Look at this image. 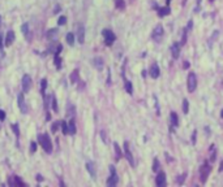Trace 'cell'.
Instances as JSON below:
<instances>
[{
    "label": "cell",
    "mask_w": 223,
    "mask_h": 187,
    "mask_svg": "<svg viewBox=\"0 0 223 187\" xmlns=\"http://www.w3.org/2000/svg\"><path fill=\"white\" fill-rule=\"evenodd\" d=\"M60 127H61V131H63L64 135H68L69 134V127H68V124L65 121H61L60 122Z\"/></svg>",
    "instance_id": "cell-24"
},
{
    "label": "cell",
    "mask_w": 223,
    "mask_h": 187,
    "mask_svg": "<svg viewBox=\"0 0 223 187\" xmlns=\"http://www.w3.org/2000/svg\"><path fill=\"white\" fill-rule=\"evenodd\" d=\"M59 9H60V8H59V5H56V8H55V10H54V12L58 13V12H59Z\"/></svg>",
    "instance_id": "cell-49"
},
{
    "label": "cell",
    "mask_w": 223,
    "mask_h": 187,
    "mask_svg": "<svg viewBox=\"0 0 223 187\" xmlns=\"http://www.w3.org/2000/svg\"><path fill=\"white\" fill-rule=\"evenodd\" d=\"M210 171H211V166H210L209 164H204L201 170H200V179H201L202 183H205V182L207 181V177H209Z\"/></svg>",
    "instance_id": "cell-4"
},
{
    "label": "cell",
    "mask_w": 223,
    "mask_h": 187,
    "mask_svg": "<svg viewBox=\"0 0 223 187\" xmlns=\"http://www.w3.org/2000/svg\"><path fill=\"white\" fill-rule=\"evenodd\" d=\"M55 65H56V68L58 69H60V66H61V59L59 56H55Z\"/></svg>",
    "instance_id": "cell-36"
},
{
    "label": "cell",
    "mask_w": 223,
    "mask_h": 187,
    "mask_svg": "<svg viewBox=\"0 0 223 187\" xmlns=\"http://www.w3.org/2000/svg\"><path fill=\"white\" fill-rule=\"evenodd\" d=\"M155 184H157L158 187L166 186V173L164 171H158L157 177H155Z\"/></svg>",
    "instance_id": "cell-9"
},
{
    "label": "cell",
    "mask_w": 223,
    "mask_h": 187,
    "mask_svg": "<svg viewBox=\"0 0 223 187\" xmlns=\"http://www.w3.org/2000/svg\"><path fill=\"white\" fill-rule=\"evenodd\" d=\"M56 36H58V29H51V30H48V33H47L48 39H55Z\"/></svg>",
    "instance_id": "cell-26"
},
{
    "label": "cell",
    "mask_w": 223,
    "mask_h": 187,
    "mask_svg": "<svg viewBox=\"0 0 223 187\" xmlns=\"http://www.w3.org/2000/svg\"><path fill=\"white\" fill-rule=\"evenodd\" d=\"M124 155H125L127 160L129 161L132 166H134V160H133V156H132V152L129 149V143L128 142H124Z\"/></svg>",
    "instance_id": "cell-10"
},
{
    "label": "cell",
    "mask_w": 223,
    "mask_h": 187,
    "mask_svg": "<svg viewBox=\"0 0 223 187\" xmlns=\"http://www.w3.org/2000/svg\"><path fill=\"white\" fill-rule=\"evenodd\" d=\"M46 87H47V79H46V78H43V79L41 81V91H42V96H43V98H46V96H45Z\"/></svg>",
    "instance_id": "cell-27"
},
{
    "label": "cell",
    "mask_w": 223,
    "mask_h": 187,
    "mask_svg": "<svg viewBox=\"0 0 223 187\" xmlns=\"http://www.w3.org/2000/svg\"><path fill=\"white\" fill-rule=\"evenodd\" d=\"M12 129H13L14 134H16V138H17V139H19V138H20V130H19V125H17V124H13V125H12Z\"/></svg>",
    "instance_id": "cell-33"
},
{
    "label": "cell",
    "mask_w": 223,
    "mask_h": 187,
    "mask_svg": "<svg viewBox=\"0 0 223 187\" xmlns=\"http://www.w3.org/2000/svg\"><path fill=\"white\" fill-rule=\"evenodd\" d=\"M19 108L21 111L22 114H26L29 112V108H28L26 103H25V98H24V94H19Z\"/></svg>",
    "instance_id": "cell-8"
},
{
    "label": "cell",
    "mask_w": 223,
    "mask_h": 187,
    "mask_svg": "<svg viewBox=\"0 0 223 187\" xmlns=\"http://www.w3.org/2000/svg\"><path fill=\"white\" fill-rule=\"evenodd\" d=\"M68 127H69V134H76V125H74V121L72 119L71 122L68 124Z\"/></svg>",
    "instance_id": "cell-29"
},
{
    "label": "cell",
    "mask_w": 223,
    "mask_h": 187,
    "mask_svg": "<svg viewBox=\"0 0 223 187\" xmlns=\"http://www.w3.org/2000/svg\"><path fill=\"white\" fill-rule=\"evenodd\" d=\"M159 170V161L158 158H154V162H153V171H158Z\"/></svg>",
    "instance_id": "cell-34"
},
{
    "label": "cell",
    "mask_w": 223,
    "mask_h": 187,
    "mask_svg": "<svg viewBox=\"0 0 223 187\" xmlns=\"http://www.w3.org/2000/svg\"><path fill=\"white\" fill-rule=\"evenodd\" d=\"M32 77L30 75H28V74H25L24 77H22V82H21V85H22V92L24 94H26V92H29L30 91V88H32Z\"/></svg>",
    "instance_id": "cell-6"
},
{
    "label": "cell",
    "mask_w": 223,
    "mask_h": 187,
    "mask_svg": "<svg viewBox=\"0 0 223 187\" xmlns=\"http://www.w3.org/2000/svg\"><path fill=\"white\" fill-rule=\"evenodd\" d=\"M200 4H201V0H197V5L200 7ZM198 7H197V10H198Z\"/></svg>",
    "instance_id": "cell-50"
},
{
    "label": "cell",
    "mask_w": 223,
    "mask_h": 187,
    "mask_svg": "<svg viewBox=\"0 0 223 187\" xmlns=\"http://www.w3.org/2000/svg\"><path fill=\"white\" fill-rule=\"evenodd\" d=\"M184 33H183V35H181V42H180V43L181 44H185L187 43V35H188V29H184Z\"/></svg>",
    "instance_id": "cell-32"
},
{
    "label": "cell",
    "mask_w": 223,
    "mask_h": 187,
    "mask_svg": "<svg viewBox=\"0 0 223 187\" xmlns=\"http://www.w3.org/2000/svg\"><path fill=\"white\" fill-rule=\"evenodd\" d=\"M61 49H63V46H61V44H59V46H58V48H56L55 56H59V53H60V52H61Z\"/></svg>",
    "instance_id": "cell-40"
},
{
    "label": "cell",
    "mask_w": 223,
    "mask_h": 187,
    "mask_svg": "<svg viewBox=\"0 0 223 187\" xmlns=\"http://www.w3.org/2000/svg\"><path fill=\"white\" fill-rule=\"evenodd\" d=\"M102 34H103V36H105V43H106V46H112V43L115 42V39H116L115 34H114L111 30H108V29H105Z\"/></svg>",
    "instance_id": "cell-5"
},
{
    "label": "cell",
    "mask_w": 223,
    "mask_h": 187,
    "mask_svg": "<svg viewBox=\"0 0 223 187\" xmlns=\"http://www.w3.org/2000/svg\"><path fill=\"white\" fill-rule=\"evenodd\" d=\"M184 181H185V174H183V175H179V177H178V179H176L178 184H181Z\"/></svg>",
    "instance_id": "cell-38"
},
{
    "label": "cell",
    "mask_w": 223,
    "mask_h": 187,
    "mask_svg": "<svg viewBox=\"0 0 223 187\" xmlns=\"http://www.w3.org/2000/svg\"><path fill=\"white\" fill-rule=\"evenodd\" d=\"M37 181H38V182H39V181H43V177L41 175V174H38V175H37Z\"/></svg>",
    "instance_id": "cell-46"
},
{
    "label": "cell",
    "mask_w": 223,
    "mask_h": 187,
    "mask_svg": "<svg viewBox=\"0 0 223 187\" xmlns=\"http://www.w3.org/2000/svg\"><path fill=\"white\" fill-rule=\"evenodd\" d=\"M162 36H163V26L160 25H157L154 27V30H153V33H151V38L154 39L155 42H159L160 39H162Z\"/></svg>",
    "instance_id": "cell-7"
},
{
    "label": "cell",
    "mask_w": 223,
    "mask_h": 187,
    "mask_svg": "<svg viewBox=\"0 0 223 187\" xmlns=\"http://www.w3.org/2000/svg\"><path fill=\"white\" fill-rule=\"evenodd\" d=\"M4 119H6V112L0 111V121H4Z\"/></svg>",
    "instance_id": "cell-41"
},
{
    "label": "cell",
    "mask_w": 223,
    "mask_h": 187,
    "mask_svg": "<svg viewBox=\"0 0 223 187\" xmlns=\"http://www.w3.org/2000/svg\"><path fill=\"white\" fill-rule=\"evenodd\" d=\"M110 171H111V175H110V178L107 179V186L108 187H114V186L118 184L119 177H118V174H116V170H115V168H114L112 165H110Z\"/></svg>",
    "instance_id": "cell-3"
},
{
    "label": "cell",
    "mask_w": 223,
    "mask_h": 187,
    "mask_svg": "<svg viewBox=\"0 0 223 187\" xmlns=\"http://www.w3.org/2000/svg\"><path fill=\"white\" fill-rule=\"evenodd\" d=\"M220 116H222V117H223V109H222V112H220Z\"/></svg>",
    "instance_id": "cell-52"
},
{
    "label": "cell",
    "mask_w": 223,
    "mask_h": 187,
    "mask_svg": "<svg viewBox=\"0 0 223 187\" xmlns=\"http://www.w3.org/2000/svg\"><path fill=\"white\" fill-rule=\"evenodd\" d=\"M115 7L120 10L125 9V0H115Z\"/></svg>",
    "instance_id": "cell-25"
},
{
    "label": "cell",
    "mask_w": 223,
    "mask_h": 187,
    "mask_svg": "<svg viewBox=\"0 0 223 187\" xmlns=\"http://www.w3.org/2000/svg\"><path fill=\"white\" fill-rule=\"evenodd\" d=\"M67 43H68L69 46H73V43H74V35H73L72 33L67 34Z\"/></svg>",
    "instance_id": "cell-31"
},
{
    "label": "cell",
    "mask_w": 223,
    "mask_h": 187,
    "mask_svg": "<svg viewBox=\"0 0 223 187\" xmlns=\"http://www.w3.org/2000/svg\"><path fill=\"white\" fill-rule=\"evenodd\" d=\"M30 151H32V152H35V151H37V143L35 142L30 143Z\"/></svg>",
    "instance_id": "cell-39"
},
{
    "label": "cell",
    "mask_w": 223,
    "mask_h": 187,
    "mask_svg": "<svg viewBox=\"0 0 223 187\" xmlns=\"http://www.w3.org/2000/svg\"><path fill=\"white\" fill-rule=\"evenodd\" d=\"M184 69H188V68H189V62L188 61H185V62H184Z\"/></svg>",
    "instance_id": "cell-45"
},
{
    "label": "cell",
    "mask_w": 223,
    "mask_h": 187,
    "mask_svg": "<svg viewBox=\"0 0 223 187\" xmlns=\"http://www.w3.org/2000/svg\"><path fill=\"white\" fill-rule=\"evenodd\" d=\"M170 7L168 5H166V7H163V8H158V16L159 17H164V16H168L170 14Z\"/></svg>",
    "instance_id": "cell-16"
},
{
    "label": "cell",
    "mask_w": 223,
    "mask_h": 187,
    "mask_svg": "<svg viewBox=\"0 0 223 187\" xmlns=\"http://www.w3.org/2000/svg\"><path fill=\"white\" fill-rule=\"evenodd\" d=\"M8 184H9L11 187H14V186H26V184H25L24 182H22L17 175L9 177V178H8Z\"/></svg>",
    "instance_id": "cell-11"
},
{
    "label": "cell",
    "mask_w": 223,
    "mask_h": 187,
    "mask_svg": "<svg viewBox=\"0 0 223 187\" xmlns=\"http://www.w3.org/2000/svg\"><path fill=\"white\" fill-rule=\"evenodd\" d=\"M51 105H52L54 112H58V103H56V96L51 95Z\"/></svg>",
    "instance_id": "cell-30"
},
{
    "label": "cell",
    "mask_w": 223,
    "mask_h": 187,
    "mask_svg": "<svg viewBox=\"0 0 223 187\" xmlns=\"http://www.w3.org/2000/svg\"><path fill=\"white\" fill-rule=\"evenodd\" d=\"M223 170V161L220 162V166H219V171H222Z\"/></svg>",
    "instance_id": "cell-48"
},
{
    "label": "cell",
    "mask_w": 223,
    "mask_h": 187,
    "mask_svg": "<svg viewBox=\"0 0 223 187\" xmlns=\"http://www.w3.org/2000/svg\"><path fill=\"white\" fill-rule=\"evenodd\" d=\"M38 142L39 144L42 145V148L46 151L47 153H51L52 152V142H51L50 136L47 134H41L38 135Z\"/></svg>",
    "instance_id": "cell-1"
},
{
    "label": "cell",
    "mask_w": 223,
    "mask_h": 187,
    "mask_svg": "<svg viewBox=\"0 0 223 187\" xmlns=\"http://www.w3.org/2000/svg\"><path fill=\"white\" fill-rule=\"evenodd\" d=\"M86 169H87V171L90 173V175H92L93 178H95V177H97V171H95L94 164H93V162H87L86 164Z\"/></svg>",
    "instance_id": "cell-19"
},
{
    "label": "cell",
    "mask_w": 223,
    "mask_h": 187,
    "mask_svg": "<svg viewBox=\"0 0 223 187\" xmlns=\"http://www.w3.org/2000/svg\"><path fill=\"white\" fill-rule=\"evenodd\" d=\"M69 79H71V83H77L78 82V79H80V73H78V70H73L72 72V74H71V77H69Z\"/></svg>",
    "instance_id": "cell-20"
},
{
    "label": "cell",
    "mask_w": 223,
    "mask_h": 187,
    "mask_svg": "<svg viewBox=\"0 0 223 187\" xmlns=\"http://www.w3.org/2000/svg\"><path fill=\"white\" fill-rule=\"evenodd\" d=\"M65 22H67V17H65V16H61V17H59V21H58L59 25H65Z\"/></svg>",
    "instance_id": "cell-37"
},
{
    "label": "cell",
    "mask_w": 223,
    "mask_h": 187,
    "mask_svg": "<svg viewBox=\"0 0 223 187\" xmlns=\"http://www.w3.org/2000/svg\"><path fill=\"white\" fill-rule=\"evenodd\" d=\"M3 47H4V43H3V35L0 33V51H3Z\"/></svg>",
    "instance_id": "cell-42"
},
{
    "label": "cell",
    "mask_w": 223,
    "mask_h": 187,
    "mask_svg": "<svg viewBox=\"0 0 223 187\" xmlns=\"http://www.w3.org/2000/svg\"><path fill=\"white\" fill-rule=\"evenodd\" d=\"M100 135H102V139L106 142V134H105V131H100Z\"/></svg>",
    "instance_id": "cell-47"
},
{
    "label": "cell",
    "mask_w": 223,
    "mask_h": 187,
    "mask_svg": "<svg viewBox=\"0 0 223 187\" xmlns=\"http://www.w3.org/2000/svg\"><path fill=\"white\" fill-rule=\"evenodd\" d=\"M196 135H197V131L194 130V131H193V134H192V142H193V144L196 143Z\"/></svg>",
    "instance_id": "cell-43"
},
{
    "label": "cell",
    "mask_w": 223,
    "mask_h": 187,
    "mask_svg": "<svg viewBox=\"0 0 223 187\" xmlns=\"http://www.w3.org/2000/svg\"><path fill=\"white\" fill-rule=\"evenodd\" d=\"M171 116H170V118H171V125H172L173 127H178L179 126V117H178V114L175 113V112H171Z\"/></svg>",
    "instance_id": "cell-17"
},
{
    "label": "cell",
    "mask_w": 223,
    "mask_h": 187,
    "mask_svg": "<svg viewBox=\"0 0 223 187\" xmlns=\"http://www.w3.org/2000/svg\"><path fill=\"white\" fill-rule=\"evenodd\" d=\"M77 40H78V43H84L85 40V29L81 25L78 26V30H77Z\"/></svg>",
    "instance_id": "cell-15"
},
{
    "label": "cell",
    "mask_w": 223,
    "mask_h": 187,
    "mask_svg": "<svg viewBox=\"0 0 223 187\" xmlns=\"http://www.w3.org/2000/svg\"><path fill=\"white\" fill-rule=\"evenodd\" d=\"M209 1H210V3H213V1H214V0H209Z\"/></svg>",
    "instance_id": "cell-53"
},
{
    "label": "cell",
    "mask_w": 223,
    "mask_h": 187,
    "mask_svg": "<svg viewBox=\"0 0 223 187\" xmlns=\"http://www.w3.org/2000/svg\"><path fill=\"white\" fill-rule=\"evenodd\" d=\"M124 87H125L127 92L129 94V95H132L133 94V86H132V82L128 79H124Z\"/></svg>",
    "instance_id": "cell-21"
},
{
    "label": "cell",
    "mask_w": 223,
    "mask_h": 187,
    "mask_svg": "<svg viewBox=\"0 0 223 187\" xmlns=\"http://www.w3.org/2000/svg\"><path fill=\"white\" fill-rule=\"evenodd\" d=\"M181 109H183V113L184 114H187L189 112V103H188V100L187 99H184L183 100V105H181Z\"/></svg>",
    "instance_id": "cell-28"
},
{
    "label": "cell",
    "mask_w": 223,
    "mask_h": 187,
    "mask_svg": "<svg viewBox=\"0 0 223 187\" xmlns=\"http://www.w3.org/2000/svg\"><path fill=\"white\" fill-rule=\"evenodd\" d=\"M114 149H115V153H116V160H120L121 156H123V152H121V149H120V147H119L118 143L114 144Z\"/></svg>",
    "instance_id": "cell-23"
},
{
    "label": "cell",
    "mask_w": 223,
    "mask_h": 187,
    "mask_svg": "<svg viewBox=\"0 0 223 187\" xmlns=\"http://www.w3.org/2000/svg\"><path fill=\"white\" fill-rule=\"evenodd\" d=\"M187 87H188L189 92H193L197 87V78L194 73H189L188 74V79H187Z\"/></svg>",
    "instance_id": "cell-2"
},
{
    "label": "cell",
    "mask_w": 223,
    "mask_h": 187,
    "mask_svg": "<svg viewBox=\"0 0 223 187\" xmlns=\"http://www.w3.org/2000/svg\"><path fill=\"white\" fill-rule=\"evenodd\" d=\"M171 55H172V59H179V56H180V44L179 43H172V46H171Z\"/></svg>",
    "instance_id": "cell-13"
},
{
    "label": "cell",
    "mask_w": 223,
    "mask_h": 187,
    "mask_svg": "<svg viewBox=\"0 0 223 187\" xmlns=\"http://www.w3.org/2000/svg\"><path fill=\"white\" fill-rule=\"evenodd\" d=\"M192 26H193V21H189V22H188V25H187V29H188V30H191V29H192Z\"/></svg>",
    "instance_id": "cell-44"
},
{
    "label": "cell",
    "mask_w": 223,
    "mask_h": 187,
    "mask_svg": "<svg viewBox=\"0 0 223 187\" xmlns=\"http://www.w3.org/2000/svg\"><path fill=\"white\" fill-rule=\"evenodd\" d=\"M93 65H94L95 68H97V69H102L103 68V60L100 59V57H95L94 60H93Z\"/></svg>",
    "instance_id": "cell-22"
},
{
    "label": "cell",
    "mask_w": 223,
    "mask_h": 187,
    "mask_svg": "<svg viewBox=\"0 0 223 187\" xmlns=\"http://www.w3.org/2000/svg\"><path fill=\"white\" fill-rule=\"evenodd\" d=\"M59 126H60V122H54L52 126H51V131L56 132V131H58V129H59Z\"/></svg>",
    "instance_id": "cell-35"
},
{
    "label": "cell",
    "mask_w": 223,
    "mask_h": 187,
    "mask_svg": "<svg viewBox=\"0 0 223 187\" xmlns=\"http://www.w3.org/2000/svg\"><path fill=\"white\" fill-rule=\"evenodd\" d=\"M21 31H22V34H24V35L26 36V39H28V40H30V39H32V36H30L29 25H28V23H24V25L21 26Z\"/></svg>",
    "instance_id": "cell-18"
},
{
    "label": "cell",
    "mask_w": 223,
    "mask_h": 187,
    "mask_svg": "<svg viewBox=\"0 0 223 187\" xmlns=\"http://www.w3.org/2000/svg\"><path fill=\"white\" fill-rule=\"evenodd\" d=\"M149 74L151 78H158L160 74V70H159V66H158V64H151V66H150L149 69Z\"/></svg>",
    "instance_id": "cell-12"
},
{
    "label": "cell",
    "mask_w": 223,
    "mask_h": 187,
    "mask_svg": "<svg viewBox=\"0 0 223 187\" xmlns=\"http://www.w3.org/2000/svg\"><path fill=\"white\" fill-rule=\"evenodd\" d=\"M14 39H16V35H14V31H12V30H9L8 33H7V36H6V40H4V44L6 46H11L12 43L14 42Z\"/></svg>",
    "instance_id": "cell-14"
},
{
    "label": "cell",
    "mask_w": 223,
    "mask_h": 187,
    "mask_svg": "<svg viewBox=\"0 0 223 187\" xmlns=\"http://www.w3.org/2000/svg\"><path fill=\"white\" fill-rule=\"evenodd\" d=\"M170 1H171V0H166V3H167V5L170 4Z\"/></svg>",
    "instance_id": "cell-51"
}]
</instances>
